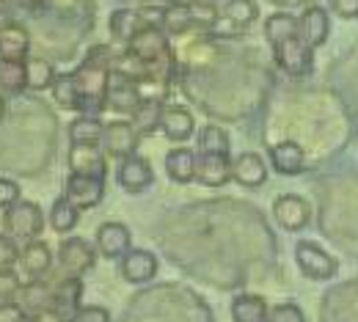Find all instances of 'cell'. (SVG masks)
Returning <instances> with one entry per match:
<instances>
[{"label":"cell","mask_w":358,"mask_h":322,"mask_svg":"<svg viewBox=\"0 0 358 322\" xmlns=\"http://www.w3.org/2000/svg\"><path fill=\"white\" fill-rule=\"evenodd\" d=\"M113 58H116V52L110 47L99 45L89 50L86 61L72 72L78 99H80V110H86V116H94L96 110L105 108L108 86L113 78Z\"/></svg>","instance_id":"cell-1"},{"label":"cell","mask_w":358,"mask_h":322,"mask_svg":"<svg viewBox=\"0 0 358 322\" xmlns=\"http://www.w3.org/2000/svg\"><path fill=\"white\" fill-rule=\"evenodd\" d=\"M218 14L221 11L213 0H169L160 11V31L166 36H179L193 28L213 31Z\"/></svg>","instance_id":"cell-2"},{"label":"cell","mask_w":358,"mask_h":322,"mask_svg":"<svg viewBox=\"0 0 358 322\" xmlns=\"http://www.w3.org/2000/svg\"><path fill=\"white\" fill-rule=\"evenodd\" d=\"M259 17V6L257 0H226L221 6V14L213 25V36L218 39H231V36H243Z\"/></svg>","instance_id":"cell-3"},{"label":"cell","mask_w":358,"mask_h":322,"mask_svg":"<svg viewBox=\"0 0 358 322\" xmlns=\"http://www.w3.org/2000/svg\"><path fill=\"white\" fill-rule=\"evenodd\" d=\"M3 226L14 240H39V234L45 229V212L36 201L20 198L14 207H8L3 212Z\"/></svg>","instance_id":"cell-4"},{"label":"cell","mask_w":358,"mask_h":322,"mask_svg":"<svg viewBox=\"0 0 358 322\" xmlns=\"http://www.w3.org/2000/svg\"><path fill=\"white\" fill-rule=\"evenodd\" d=\"M295 262L309 281H331L339 273V262L312 240H301L295 245Z\"/></svg>","instance_id":"cell-5"},{"label":"cell","mask_w":358,"mask_h":322,"mask_svg":"<svg viewBox=\"0 0 358 322\" xmlns=\"http://www.w3.org/2000/svg\"><path fill=\"white\" fill-rule=\"evenodd\" d=\"M94 262H96V251L83 237H66L58 248V265H61V273L66 276L80 278L86 270L94 268Z\"/></svg>","instance_id":"cell-6"},{"label":"cell","mask_w":358,"mask_h":322,"mask_svg":"<svg viewBox=\"0 0 358 322\" xmlns=\"http://www.w3.org/2000/svg\"><path fill=\"white\" fill-rule=\"evenodd\" d=\"M273 218L284 231H301L306 229V224L312 218V210H309L306 198H301L295 193H284L273 201Z\"/></svg>","instance_id":"cell-7"},{"label":"cell","mask_w":358,"mask_h":322,"mask_svg":"<svg viewBox=\"0 0 358 322\" xmlns=\"http://www.w3.org/2000/svg\"><path fill=\"white\" fill-rule=\"evenodd\" d=\"M64 196L83 212V210H94L102 204L105 198V180L96 177H83V174H69L66 184H64Z\"/></svg>","instance_id":"cell-8"},{"label":"cell","mask_w":358,"mask_h":322,"mask_svg":"<svg viewBox=\"0 0 358 322\" xmlns=\"http://www.w3.org/2000/svg\"><path fill=\"white\" fill-rule=\"evenodd\" d=\"M273 52H275L278 66H281L287 75H292V78H303V75H309V72H312L314 50L303 45L298 36H292V39L281 42L278 47H273Z\"/></svg>","instance_id":"cell-9"},{"label":"cell","mask_w":358,"mask_h":322,"mask_svg":"<svg viewBox=\"0 0 358 322\" xmlns=\"http://www.w3.org/2000/svg\"><path fill=\"white\" fill-rule=\"evenodd\" d=\"M138 143H141V136L135 133L133 124L124 122V119H116V122L105 124V133H102V143L99 146L105 149V154H110L116 160H124V157L135 154Z\"/></svg>","instance_id":"cell-10"},{"label":"cell","mask_w":358,"mask_h":322,"mask_svg":"<svg viewBox=\"0 0 358 322\" xmlns=\"http://www.w3.org/2000/svg\"><path fill=\"white\" fill-rule=\"evenodd\" d=\"M127 50H130L133 55H138L141 61H149V64L174 58V55H171V47H169V36H166L157 25H146V28H141V31L135 34L133 42L127 45Z\"/></svg>","instance_id":"cell-11"},{"label":"cell","mask_w":358,"mask_h":322,"mask_svg":"<svg viewBox=\"0 0 358 322\" xmlns=\"http://www.w3.org/2000/svg\"><path fill=\"white\" fill-rule=\"evenodd\" d=\"M116 180H119L124 193H143V190H149L155 184V171H152L146 157L130 154V157L122 160V166L116 171Z\"/></svg>","instance_id":"cell-12"},{"label":"cell","mask_w":358,"mask_h":322,"mask_svg":"<svg viewBox=\"0 0 358 322\" xmlns=\"http://www.w3.org/2000/svg\"><path fill=\"white\" fill-rule=\"evenodd\" d=\"M270 166L281 177H298L306 168V152L298 140H278L268 149Z\"/></svg>","instance_id":"cell-13"},{"label":"cell","mask_w":358,"mask_h":322,"mask_svg":"<svg viewBox=\"0 0 358 322\" xmlns=\"http://www.w3.org/2000/svg\"><path fill=\"white\" fill-rule=\"evenodd\" d=\"M331 36V17L325 8L320 6H309L301 17H298V39L306 47L317 50L320 45H325Z\"/></svg>","instance_id":"cell-14"},{"label":"cell","mask_w":358,"mask_h":322,"mask_svg":"<svg viewBox=\"0 0 358 322\" xmlns=\"http://www.w3.org/2000/svg\"><path fill=\"white\" fill-rule=\"evenodd\" d=\"M69 168L72 174H83V177H96L105 180L108 177V163L99 146H89V143H72L69 146Z\"/></svg>","instance_id":"cell-15"},{"label":"cell","mask_w":358,"mask_h":322,"mask_svg":"<svg viewBox=\"0 0 358 322\" xmlns=\"http://www.w3.org/2000/svg\"><path fill=\"white\" fill-rule=\"evenodd\" d=\"M133 248V231L119 221H108L96 231V251L105 259H122Z\"/></svg>","instance_id":"cell-16"},{"label":"cell","mask_w":358,"mask_h":322,"mask_svg":"<svg viewBox=\"0 0 358 322\" xmlns=\"http://www.w3.org/2000/svg\"><path fill=\"white\" fill-rule=\"evenodd\" d=\"M119 273L130 284H146L157 276V256L146 248H130L119 259Z\"/></svg>","instance_id":"cell-17"},{"label":"cell","mask_w":358,"mask_h":322,"mask_svg":"<svg viewBox=\"0 0 358 322\" xmlns=\"http://www.w3.org/2000/svg\"><path fill=\"white\" fill-rule=\"evenodd\" d=\"M141 89L135 86L133 80L122 78V75H113L110 78V86H108V96H105V108L102 110H110V113H127L133 116V110L141 105Z\"/></svg>","instance_id":"cell-18"},{"label":"cell","mask_w":358,"mask_h":322,"mask_svg":"<svg viewBox=\"0 0 358 322\" xmlns=\"http://www.w3.org/2000/svg\"><path fill=\"white\" fill-rule=\"evenodd\" d=\"M231 180L243 187H262L268 180V163L257 152H240L231 160Z\"/></svg>","instance_id":"cell-19"},{"label":"cell","mask_w":358,"mask_h":322,"mask_svg":"<svg viewBox=\"0 0 358 322\" xmlns=\"http://www.w3.org/2000/svg\"><path fill=\"white\" fill-rule=\"evenodd\" d=\"M83 306V281L78 276H64V281L55 286L52 312L61 314L66 322H75V314Z\"/></svg>","instance_id":"cell-20"},{"label":"cell","mask_w":358,"mask_h":322,"mask_svg":"<svg viewBox=\"0 0 358 322\" xmlns=\"http://www.w3.org/2000/svg\"><path fill=\"white\" fill-rule=\"evenodd\" d=\"M160 130L169 140H187L196 130V122H193V113L185 108V105H163V113H160Z\"/></svg>","instance_id":"cell-21"},{"label":"cell","mask_w":358,"mask_h":322,"mask_svg":"<svg viewBox=\"0 0 358 322\" xmlns=\"http://www.w3.org/2000/svg\"><path fill=\"white\" fill-rule=\"evenodd\" d=\"M231 180V160L226 154H201L196 160V182L204 187H221Z\"/></svg>","instance_id":"cell-22"},{"label":"cell","mask_w":358,"mask_h":322,"mask_svg":"<svg viewBox=\"0 0 358 322\" xmlns=\"http://www.w3.org/2000/svg\"><path fill=\"white\" fill-rule=\"evenodd\" d=\"M31 55V34L17 25L8 22L0 28V58L3 61H25Z\"/></svg>","instance_id":"cell-23"},{"label":"cell","mask_w":358,"mask_h":322,"mask_svg":"<svg viewBox=\"0 0 358 322\" xmlns=\"http://www.w3.org/2000/svg\"><path fill=\"white\" fill-rule=\"evenodd\" d=\"M196 160H199V154L193 149L174 146L166 154V174H169V180L177 184H190L196 180Z\"/></svg>","instance_id":"cell-24"},{"label":"cell","mask_w":358,"mask_h":322,"mask_svg":"<svg viewBox=\"0 0 358 322\" xmlns=\"http://www.w3.org/2000/svg\"><path fill=\"white\" fill-rule=\"evenodd\" d=\"M108 25H110L113 42H119V45H130L135 39V34H138L141 28H146L143 14L135 11V8H116V11L110 14Z\"/></svg>","instance_id":"cell-25"},{"label":"cell","mask_w":358,"mask_h":322,"mask_svg":"<svg viewBox=\"0 0 358 322\" xmlns=\"http://www.w3.org/2000/svg\"><path fill=\"white\" fill-rule=\"evenodd\" d=\"M163 99H155V96H146V99H141V105L133 110V116H130V124L135 127V133L141 136V138H146V136H155L157 130H160V113H163Z\"/></svg>","instance_id":"cell-26"},{"label":"cell","mask_w":358,"mask_h":322,"mask_svg":"<svg viewBox=\"0 0 358 322\" xmlns=\"http://www.w3.org/2000/svg\"><path fill=\"white\" fill-rule=\"evenodd\" d=\"M52 300H55V289L39 278H34L31 284H22L20 289V306L28 314H42L47 309H52Z\"/></svg>","instance_id":"cell-27"},{"label":"cell","mask_w":358,"mask_h":322,"mask_svg":"<svg viewBox=\"0 0 358 322\" xmlns=\"http://www.w3.org/2000/svg\"><path fill=\"white\" fill-rule=\"evenodd\" d=\"M270 306L262 295H237L231 300V322H268Z\"/></svg>","instance_id":"cell-28"},{"label":"cell","mask_w":358,"mask_h":322,"mask_svg":"<svg viewBox=\"0 0 358 322\" xmlns=\"http://www.w3.org/2000/svg\"><path fill=\"white\" fill-rule=\"evenodd\" d=\"M25 273L31 278H42L45 273H50L52 268V251L45 240H31L25 248H22V256H20Z\"/></svg>","instance_id":"cell-29"},{"label":"cell","mask_w":358,"mask_h":322,"mask_svg":"<svg viewBox=\"0 0 358 322\" xmlns=\"http://www.w3.org/2000/svg\"><path fill=\"white\" fill-rule=\"evenodd\" d=\"M292 36H298V17H292L289 11H275L265 20V39L270 47H278Z\"/></svg>","instance_id":"cell-30"},{"label":"cell","mask_w":358,"mask_h":322,"mask_svg":"<svg viewBox=\"0 0 358 322\" xmlns=\"http://www.w3.org/2000/svg\"><path fill=\"white\" fill-rule=\"evenodd\" d=\"M50 229L58 231L61 237L64 234H69V231L78 226V221H80V210L66 198V196H61V198H55V204L50 207Z\"/></svg>","instance_id":"cell-31"},{"label":"cell","mask_w":358,"mask_h":322,"mask_svg":"<svg viewBox=\"0 0 358 322\" xmlns=\"http://www.w3.org/2000/svg\"><path fill=\"white\" fill-rule=\"evenodd\" d=\"M102 133H105V124L96 119V116H78L72 119L69 124V140L72 143H89V146H99L102 143Z\"/></svg>","instance_id":"cell-32"},{"label":"cell","mask_w":358,"mask_h":322,"mask_svg":"<svg viewBox=\"0 0 358 322\" xmlns=\"http://www.w3.org/2000/svg\"><path fill=\"white\" fill-rule=\"evenodd\" d=\"M25 75H28V89L31 92H45V89H52L55 83V69L47 58H36V55H28L25 58Z\"/></svg>","instance_id":"cell-33"},{"label":"cell","mask_w":358,"mask_h":322,"mask_svg":"<svg viewBox=\"0 0 358 322\" xmlns=\"http://www.w3.org/2000/svg\"><path fill=\"white\" fill-rule=\"evenodd\" d=\"M28 89V75H25V61H3L0 58V92L20 94Z\"/></svg>","instance_id":"cell-34"},{"label":"cell","mask_w":358,"mask_h":322,"mask_svg":"<svg viewBox=\"0 0 358 322\" xmlns=\"http://www.w3.org/2000/svg\"><path fill=\"white\" fill-rule=\"evenodd\" d=\"M199 152L201 154H226L231 152V140H229V133L218 124H207L201 127L199 133Z\"/></svg>","instance_id":"cell-35"},{"label":"cell","mask_w":358,"mask_h":322,"mask_svg":"<svg viewBox=\"0 0 358 322\" xmlns=\"http://www.w3.org/2000/svg\"><path fill=\"white\" fill-rule=\"evenodd\" d=\"M52 96H55V102H58L64 110H80V99H78V89H75L72 72L55 78V83H52Z\"/></svg>","instance_id":"cell-36"},{"label":"cell","mask_w":358,"mask_h":322,"mask_svg":"<svg viewBox=\"0 0 358 322\" xmlns=\"http://www.w3.org/2000/svg\"><path fill=\"white\" fill-rule=\"evenodd\" d=\"M20 289H22L20 276L11 268H0V303H11L20 295Z\"/></svg>","instance_id":"cell-37"},{"label":"cell","mask_w":358,"mask_h":322,"mask_svg":"<svg viewBox=\"0 0 358 322\" xmlns=\"http://www.w3.org/2000/svg\"><path fill=\"white\" fill-rule=\"evenodd\" d=\"M20 256H22L20 242H17L11 234H0V268H11V265H17Z\"/></svg>","instance_id":"cell-38"},{"label":"cell","mask_w":358,"mask_h":322,"mask_svg":"<svg viewBox=\"0 0 358 322\" xmlns=\"http://www.w3.org/2000/svg\"><path fill=\"white\" fill-rule=\"evenodd\" d=\"M268 322H306V317H303L301 306H295V303H278V306L270 309Z\"/></svg>","instance_id":"cell-39"},{"label":"cell","mask_w":358,"mask_h":322,"mask_svg":"<svg viewBox=\"0 0 358 322\" xmlns=\"http://www.w3.org/2000/svg\"><path fill=\"white\" fill-rule=\"evenodd\" d=\"M20 198H22V187L14 182V180H6V177H0V210H8V207H14Z\"/></svg>","instance_id":"cell-40"},{"label":"cell","mask_w":358,"mask_h":322,"mask_svg":"<svg viewBox=\"0 0 358 322\" xmlns=\"http://www.w3.org/2000/svg\"><path fill=\"white\" fill-rule=\"evenodd\" d=\"M75 322H110V312L102 306H80L75 314Z\"/></svg>","instance_id":"cell-41"},{"label":"cell","mask_w":358,"mask_h":322,"mask_svg":"<svg viewBox=\"0 0 358 322\" xmlns=\"http://www.w3.org/2000/svg\"><path fill=\"white\" fill-rule=\"evenodd\" d=\"M31 317L20 303H0V322H25Z\"/></svg>","instance_id":"cell-42"},{"label":"cell","mask_w":358,"mask_h":322,"mask_svg":"<svg viewBox=\"0 0 358 322\" xmlns=\"http://www.w3.org/2000/svg\"><path fill=\"white\" fill-rule=\"evenodd\" d=\"M331 8L342 20H356L358 17V0H331Z\"/></svg>","instance_id":"cell-43"},{"label":"cell","mask_w":358,"mask_h":322,"mask_svg":"<svg viewBox=\"0 0 358 322\" xmlns=\"http://www.w3.org/2000/svg\"><path fill=\"white\" fill-rule=\"evenodd\" d=\"M34 317V322H66L61 314H55L52 309H47V312H42V314H31Z\"/></svg>","instance_id":"cell-44"},{"label":"cell","mask_w":358,"mask_h":322,"mask_svg":"<svg viewBox=\"0 0 358 322\" xmlns=\"http://www.w3.org/2000/svg\"><path fill=\"white\" fill-rule=\"evenodd\" d=\"M6 116V96H3V92H0V119Z\"/></svg>","instance_id":"cell-45"},{"label":"cell","mask_w":358,"mask_h":322,"mask_svg":"<svg viewBox=\"0 0 358 322\" xmlns=\"http://www.w3.org/2000/svg\"><path fill=\"white\" fill-rule=\"evenodd\" d=\"M25 322H34V317H28V320H25Z\"/></svg>","instance_id":"cell-46"},{"label":"cell","mask_w":358,"mask_h":322,"mask_svg":"<svg viewBox=\"0 0 358 322\" xmlns=\"http://www.w3.org/2000/svg\"><path fill=\"white\" fill-rule=\"evenodd\" d=\"M213 3H215V0H213Z\"/></svg>","instance_id":"cell-47"}]
</instances>
